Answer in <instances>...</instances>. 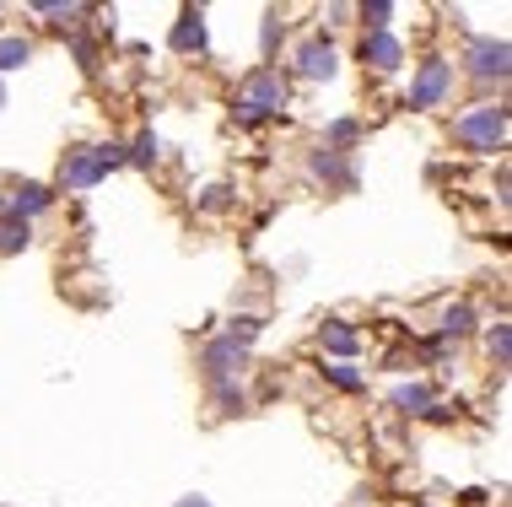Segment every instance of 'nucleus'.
Instances as JSON below:
<instances>
[{
  "mask_svg": "<svg viewBox=\"0 0 512 507\" xmlns=\"http://www.w3.org/2000/svg\"><path fill=\"white\" fill-rule=\"evenodd\" d=\"M281 108H286V81H281V71L259 65V71H248V76H243V87H238V108H232V114H238L243 125H259V119L281 114Z\"/></svg>",
  "mask_w": 512,
  "mask_h": 507,
  "instance_id": "nucleus-1",
  "label": "nucleus"
},
{
  "mask_svg": "<svg viewBox=\"0 0 512 507\" xmlns=\"http://www.w3.org/2000/svg\"><path fill=\"white\" fill-rule=\"evenodd\" d=\"M453 141L469 152H502L507 146V108L502 103H475L469 114L453 119Z\"/></svg>",
  "mask_w": 512,
  "mask_h": 507,
  "instance_id": "nucleus-2",
  "label": "nucleus"
},
{
  "mask_svg": "<svg viewBox=\"0 0 512 507\" xmlns=\"http://www.w3.org/2000/svg\"><path fill=\"white\" fill-rule=\"evenodd\" d=\"M507 60H512L507 38H469L464 49V71L475 81H507Z\"/></svg>",
  "mask_w": 512,
  "mask_h": 507,
  "instance_id": "nucleus-3",
  "label": "nucleus"
},
{
  "mask_svg": "<svg viewBox=\"0 0 512 507\" xmlns=\"http://www.w3.org/2000/svg\"><path fill=\"white\" fill-rule=\"evenodd\" d=\"M453 92V65L448 60H426L410 81V108H442Z\"/></svg>",
  "mask_w": 512,
  "mask_h": 507,
  "instance_id": "nucleus-4",
  "label": "nucleus"
},
{
  "mask_svg": "<svg viewBox=\"0 0 512 507\" xmlns=\"http://www.w3.org/2000/svg\"><path fill=\"white\" fill-rule=\"evenodd\" d=\"M108 178V162H103V152L98 146H76V152H65V162H60V189H92V184H103Z\"/></svg>",
  "mask_w": 512,
  "mask_h": 507,
  "instance_id": "nucleus-5",
  "label": "nucleus"
},
{
  "mask_svg": "<svg viewBox=\"0 0 512 507\" xmlns=\"http://www.w3.org/2000/svg\"><path fill=\"white\" fill-rule=\"evenodd\" d=\"M243 362H248V351L232 346L227 335H221V340H205V351H200V367H205V378H211V383H238Z\"/></svg>",
  "mask_w": 512,
  "mask_h": 507,
  "instance_id": "nucleus-6",
  "label": "nucleus"
},
{
  "mask_svg": "<svg viewBox=\"0 0 512 507\" xmlns=\"http://www.w3.org/2000/svg\"><path fill=\"white\" fill-rule=\"evenodd\" d=\"M297 71L308 81H329L340 71V65H335V44H329V38H308V44L297 49Z\"/></svg>",
  "mask_w": 512,
  "mask_h": 507,
  "instance_id": "nucleus-7",
  "label": "nucleus"
},
{
  "mask_svg": "<svg viewBox=\"0 0 512 507\" xmlns=\"http://www.w3.org/2000/svg\"><path fill=\"white\" fill-rule=\"evenodd\" d=\"M362 60L372 65V71L389 76V71H399V60H405V44H399L394 33H367L362 38Z\"/></svg>",
  "mask_w": 512,
  "mask_h": 507,
  "instance_id": "nucleus-8",
  "label": "nucleus"
},
{
  "mask_svg": "<svg viewBox=\"0 0 512 507\" xmlns=\"http://www.w3.org/2000/svg\"><path fill=\"white\" fill-rule=\"evenodd\" d=\"M308 173H313V178H324V184H335V189H351V184H356L351 162H345L340 152H329V146H318V152L308 157Z\"/></svg>",
  "mask_w": 512,
  "mask_h": 507,
  "instance_id": "nucleus-9",
  "label": "nucleus"
},
{
  "mask_svg": "<svg viewBox=\"0 0 512 507\" xmlns=\"http://www.w3.org/2000/svg\"><path fill=\"white\" fill-rule=\"evenodd\" d=\"M318 340H324V351H329V356H340V362L362 351V330H356V324H345V319H329Z\"/></svg>",
  "mask_w": 512,
  "mask_h": 507,
  "instance_id": "nucleus-10",
  "label": "nucleus"
},
{
  "mask_svg": "<svg viewBox=\"0 0 512 507\" xmlns=\"http://www.w3.org/2000/svg\"><path fill=\"white\" fill-rule=\"evenodd\" d=\"M173 49L178 54H205V17H200V11H184V17H178Z\"/></svg>",
  "mask_w": 512,
  "mask_h": 507,
  "instance_id": "nucleus-11",
  "label": "nucleus"
},
{
  "mask_svg": "<svg viewBox=\"0 0 512 507\" xmlns=\"http://www.w3.org/2000/svg\"><path fill=\"white\" fill-rule=\"evenodd\" d=\"M394 410H405V416H432L437 394L426 389V383H399V389H394Z\"/></svg>",
  "mask_w": 512,
  "mask_h": 507,
  "instance_id": "nucleus-12",
  "label": "nucleus"
},
{
  "mask_svg": "<svg viewBox=\"0 0 512 507\" xmlns=\"http://www.w3.org/2000/svg\"><path fill=\"white\" fill-rule=\"evenodd\" d=\"M49 205H54V195H49L44 184H22V189H17V200H11V216H22V222H27V216L49 211Z\"/></svg>",
  "mask_w": 512,
  "mask_h": 507,
  "instance_id": "nucleus-13",
  "label": "nucleus"
},
{
  "mask_svg": "<svg viewBox=\"0 0 512 507\" xmlns=\"http://www.w3.org/2000/svg\"><path fill=\"white\" fill-rule=\"evenodd\" d=\"M33 243V227L22 216H0V254H22Z\"/></svg>",
  "mask_w": 512,
  "mask_h": 507,
  "instance_id": "nucleus-14",
  "label": "nucleus"
},
{
  "mask_svg": "<svg viewBox=\"0 0 512 507\" xmlns=\"http://www.w3.org/2000/svg\"><path fill=\"white\" fill-rule=\"evenodd\" d=\"M469 330H475V308L469 303H453L448 313H442V340H464Z\"/></svg>",
  "mask_w": 512,
  "mask_h": 507,
  "instance_id": "nucleus-15",
  "label": "nucleus"
},
{
  "mask_svg": "<svg viewBox=\"0 0 512 507\" xmlns=\"http://www.w3.org/2000/svg\"><path fill=\"white\" fill-rule=\"evenodd\" d=\"M27 60H33V44H27V38H17V33L0 38V76H6V71H22Z\"/></svg>",
  "mask_w": 512,
  "mask_h": 507,
  "instance_id": "nucleus-16",
  "label": "nucleus"
},
{
  "mask_svg": "<svg viewBox=\"0 0 512 507\" xmlns=\"http://www.w3.org/2000/svg\"><path fill=\"white\" fill-rule=\"evenodd\" d=\"M124 162H135V168H151V162H157V135L141 130L130 146H124Z\"/></svg>",
  "mask_w": 512,
  "mask_h": 507,
  "instance_id": "nucleus-17",
  "label": "nucleus"
},
{
  "mask_svg": "<svg viewBox=\"0 0 512 507\" xmlns=\"http://www.w3.org/2000/svg\"><path fill=\"white\" fill-rule=\"evenodd\" d=\"M486 346H491V356H496V367H507V362H512V324H507V319H496V324H491Z\"/></svg>",
  "mask_w": 512,
  "mask_h": 507,
  "instance_id": "nucleus-18",
  "label": "nucleus"
},
{
  "mask_svg": "<svg viewBox=\"0 0 512 507\" xmlns=\"http://www.w3.org/2000/svg\"><path fill=\"white\" fill-rule=\"evenodd\" d=\"M356 135H362V125H356V119H335V125L324 130V146H329V152H340V146H351Z\"/></svg>",
  "mask_w": 512,
  "mask_h": 507,
  "instance_id": "nucleus-19",
  "label": "nucleus"
},
{
  "mask_svg": "<svg viewBox=\"0 0 512 507\" xmlns=\"http://www.w3.org/2000/svg\"><path fill=\"white\" fill-rule=\"evenodd\" d=\"M324 378L335 383V389H345V394H356V389H362V383H367V378L356 373L351 362H335V367H324Z\"/></svg>",
  "mask_w": 512,
  "mask_h": 507,
  "instance_id": "nucleus-20",
  "label": "nucleus"
},
{
  "mask_svg": "<svg viewBox=\"0 0 512 507\" xmlns=\"http://www.w3.org/2000/svg\"><path fill=\"white\" fill-rule=\"evenodd\" d=\"M362 17H367V33H389L394 6H389V0H372V6H362Z\"/></svg>",
  "mask_w": 512,
  "mask_h": 507,
  "instance_id": "nucleus-21",
  "label": "nucleus"
},
{
  "mask_svg": "<svg viewBox=\"0 0 512 507\" xmlns=\"http://www.w3.org/2000/svg\"><path fill=\"white\" fill-rule=\"evenodd\" d=\"M259 330H265V324H259V319H248V313H243V319H232L227 340H232V346H243V351H248V340H259Z\"/></svg>",
  "mask_w": 512,
  "mask_h": 507,
  "instance_id": "nucleus-22",
  "label": "nucleus"
},
{
  "mask_svg": "<svg viewBox=\"0 0 512 507\" xmlns=\"http://www.w3.org/2000/svg\"><path fill=\"white\" fill-rule=\"evenodd\" d=\"M211 394H216V405L221 410H227V416H232V410H243L248 400H243V389H238V383H211Z\"/></svg>",
  "mask_w": 512,
  "mask_h": 507,
  "instance_id": "nucleus-23",
  "label": "nucleus"
},
{
  "mask_svg": "<svg viewBox=\"0 0 512 507\" xmlns=\"http://www.w3.org/2000/svg\"><path fill=\"white\" fill-rule=\"evenodd\" d=\"M259 44H265V54H270L275 44H281V17H275V11L265 17V33H259Z\"/></svg>",
  "mask_w": 512,
  "mask_h": 507,
  "instance_id": "nucleus-24",
  "label": "nucleus"
},
{
  "mask_svg": "<svg viewBox=\"0 0 512 507\" xmlns=\"http://www.w3.org/2000/svg\"><path fill=\"white\" fill-rule=\"evenodd\" d=\"M227 200H232V189H221V184H216V189H205V200H200V205H205V211H221Z\"/></svg>",
  "mask_w": 512,
  "mask_h": 507,
  "instance_id": "nucleus-25",
  "label": "nucleus"
},
{
  "mask_svg": "<svg viewBox=\"0 0 512 507\" xmlns=\"http://www.w3.org/2000/svg\"><path fill=\"white\" fill-rule=\"evenodd\" d=\"M173 507H211L205 497H184V502H173Z\"/></svg>",
  "mask_w": 512,
  "mask_h": 507,
  "instance_id": "nucleus-26",
  "label": "nucleus"
},
{
  "mask_svg": "<svg viewBox=\"0 0 512 507\" xmlns=\"http://www.w3.org/2000/svg\"><path fill=\"white\" fill-rule=\"evenodd\" d=\"M0 108H6V81H0Z\"/></svg>",
  "mask_w": 512,
  "mask_h": 507,
  "instance_id": "nucleus-27",
  "label": "nucleus"
},
{
  "mask_svg": "<svg viewBox=\"0 0 512 507\" xmlns=\"http://www.w3.org/2000/svg\"><path fill=\"white\" fill-rule=\"evenodd\" d=\"M415 507H432V502H415Z\"/></svg>",
  "mask_w": 512,
  "mask_h": 507,
  "instance_id": "nucleus-28",
  "label": "nucleus"
}]
</instances>
